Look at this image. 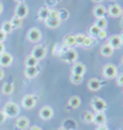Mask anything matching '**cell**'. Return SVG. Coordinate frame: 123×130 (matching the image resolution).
Instances as JSON below:
<instances>
[{"label": "cell", "instance_id": "obj_31", "mask_svg": "<svg viewBox=\"0 0 123 130\" xmlns=\"http://www.w3.org/2000/svg\"><path fill=\"white\" fill-rule=\"evenodd\" d=\"M1 29H3L5 33H10L11 31H14V27H12V25H11L10 21H5L3 23V26H1Z\"/></svg>", "mask_w": 123, "mask_h": 130}, {"label": "cell", "instance_id": "obj_43", "mask_svg": "<svg viewBox=\"0 0 123 130\" xmlns=\"http://www.w3.org/2000/svg\"><path fill=\"white\" fill-rule=\"evenodd\" d=\"M3 11H4V5H3V3L0 1V15L3 14Z\"/></svg>", "mask_w": 123, "mask_h": 130}, {"label": "cell", "instance_id": "obj_48", "mask_svg": "<svg viewBox=\"0 0 123 130\" xmlns=\"http://www.w3.org/2000/svg\"><path fill=\"white\" fill-rule=\"evenodd\" d=\"M122 64H123V57H122Z\"/></svg>", "mask_w": 123, "mask_h": 130}, {"label": "cell", "instance_id": "obj_24", "mask_svg": "<svg viewBox=\"0 0 123 130\" xmlns=\"http://www.w3.org/2000/svg\"><path fill=\"white\" fill-rule=\"evenodd\" d=\"M1 92L5 94V96L11 94L12 92H14V84H11V82H6V84H4L3 87H1Z\"/></svg>", "mask_w": 123, "mask_h": 130}, {"label": "cell", "instance_id": "obj_21", "mask_svg": "<svg viewBox=\"0 0 123 130\" xmlns=\"http://www.w3.org/2000/svg\"><path fill=\"white\" fill-rule=\"evenodd\" d=\"M68 104H69V107H72V108H78L80 107V104H81V98H80L79 96H72L70 98H69V101H68Z\"/></svg>", "mask_w": 123, "mask_h": 130}, {"label": "cell", "instance_id": "obj_23", "mask_svg": "<svg viewBox=\"0 0 123 130\" xmlns=\"http://www.w3.org/2000/svg\"><path fill=\"white\" fill-rule=\"evenodd\" d=\"M39 63V60H37L35 57H32L31 54L26 57L25 59V65H26V68H31V66H37Z\"/></svg>", "mask_w": 123, "mask_h": 130}, {"label": "cell", "instance_id": "obj_14", "mask_svg": "<svg viewBox=\"0 0 123 130\" xmlns=\"http://www.w3.org/2000/svg\"><path fill=\"white\" fill-rule=\"evenodd\" d=\"M85 72H86V66L83 64V63H79V61L74 63V65H73V68H72V74L84 76V74H85Z\"/></svg>", "mask_w": 123, "mask_h": 130}, {"label": "cell", "instance_id": "obj_12", "mask_svg": "<svg viewBox=\"0 0 123 130\" xmlns=\"http://www.w3.org/2000/svg\"><path fill=\"white\" fill-rule=\"evenodd\" d=\"M15 126L19 130H26L30 126V120L27 117H19L15 122Z\"/></svg>", "mask_w": 123, "mask_h": 130}, {"label": "cell", "instance_id": "obj_32", "mask_svg": "<svg viewBox=\"0 0 123 130\" xmlns=\"http://www.w3.org/2000/svg\"><path fill=\"white\" fill-rule=\"evenodd\" d=\"M86 36L83 35V33H79V35H75V41H76V45H81L84 44V41H85Z\"/></svg>", "mask_w": 123, "mask_h": 130}, {"label": "cell", "instance_id": "obj_4", "mask_svg": "<svg viewBox=\"0 0 123 130\" xmlns=\"http://www.w3.org/2000/svg\"><path fill=\"white\" fill-rule=\"evenodd\" d=\"M27 39H29V42H31V43H38L42 39V32H41V29L37 28V27L31 28L27 32Z\"/></svg>", "mask_w": 123, "mask_h": 130}, {"label": "cell", "instance_id": "obj_13", "mask_svg": "<svg viewBox=\"0 0 123 130\" xmlns=\"http://www.w3.org/2000/svg\"><path fill=\"white\" fill-rule=\"evenodd\" d=\"M107 43H108L113 49H118V48H121V47H122V44H123L119 35H113V36H111L108 38V42H107Z\"/></svg>", "mask_w": 123, "mask_h": 130}, {"label": "cell", "instance_id": "obj_35", "mask_svg": "<svg viewBox=\"0 0 123 130\" xmlns=\"http://www.w3.org/2000/svg\"><path fill=\"white\" fill-rule=\"evenodd\" d=\"M116 82H117L118 86L123 87V72L122 74H118V75L116 76Z\"/></svg>", "mask_w": 123, "mask_h": 130}, {"label": "cell", "instance_id": "obj_41", "mask_svg": "<svg viewBox=\"0 0 123 130\" xmlns=\"http://www.w3.org/2000/svg\"><path fill=\"white\" fill-rule=\"evenodd\" d=\"M96 130H108V128H107L106 125H102V126H99Z\"/></svg>", "mask_w": 123, "mask_h": 130}, {"label": "cell", "instance_id": "obj_36", "mask_svg": "<svg viewBox=\"0 0 123 130\" xmlns=\"http://www.w3.org/2000/svg\"><path fill=\"white\" fill-rule=\"evenodd\" d=\"M6 37H7V33H5L3 29L0 28V42H1V43H4V41L6 39Z\"/></svg>", "mask_w": 123, "mask_h": 130}, {"label": "cell", "instance_id": "obj_38", "mask_svg": "<svg viewBox=\"0 0 123 130\" xmlns=\"http://www.w3.org/2000/svg\"><path fill=\"white\" fill-rule=\"evenodd\" d=\"M7 119V117L5 116V113L3 112V110H0V124L5 123V120Z\"/></svg>", "mask_w": 123, "mask_h": 130}, {"label": "cell", "instance_id": "obj_33", "mask_svg": "<svg viewBox=\"0 0 123 130\" xmlns=\"http://www.w3.org/2000/svg\"><path fill=\"white\" fill-rule=\"evenodd\" d=\"M94 44V38L90 36H86L85 38V41H84V44H83V47H85V48H89V47H91Z\"/></svg>", "mask_w": 123, "mask_h": 130}, {"label": "cell", "instance_id": "obj_6", "mask_svg": "<svg viewBox=\"0 0 123 130\" xmlns=\"http://www.w3.org/2000/svg\"><path fill=\"white\" fill-rule=\"evenodd\" d=\"M31 55L35 57L37 60H42V59H44L46 55H47V48H46L44 45L38 44V45H36V47L32 49V54H31Z\"/></svg>", "mask_w": 123, "mask_h": 130}, {"label": "cell", "instance_id": "obj_8", "mask_svg": "<svg viewBox=\"0 0 123 130\" xmlns=\"http://www.w3.org/2000/svg\"><path fill=\"white\" fill-rule=\"evenodd\" d=\"M29 15V6L26 5V4H17V6H16V10H15V16H17V17H20V19H25L26 16Z\"/></svg>", "mask_w": 123, "mask_h": 130}, {"label": "cell", "instance_id": "obj_22", "mask_svg": "<svg viewBox=\"0 0 123 130\" xmlns=\"http://www.w3.org/2000/svg\"><path fill=\"white\" fill-rule=\"evenodd\" d=\"M64 44L66 47L72 48L74 45H76V41H75V35H66L64 37Z\"/></svg>", "mask_w": 123, "mask_h": 130}, {"label": "cell", "instance_id": "obj_26", "mask_svg": "<svg viewBox=\"0 0 123 130\" xmlns=\"http://www.w3.org/2000/svg\"><path fill=\"white\" fill-rule=\"evenodd\" d=\"M95 25H96L100 29H106L107 28L108 22H107V20H106V17H101V19H97V20H96Z\"/></svg>", "mask_w": 123, "mask_h": 130}, {"label": "cell", "instance_id": "obj_42", "mask_svg": "<svg viewBox=\"0 0 123 130\" xmlns=\"http://www.w3.org/2000/svg\"><path fill=\"white\" fill-rule=\"evenodd\" d=\"M4 79V70L0 68V80H3Z\"/></svg>", "mask_w": 123, "mask_h": 130}, {"label": "cell", "instance_id": "obj_44", "mask_svg": "<svg viewBox=\"0 0 123 130\" xmlns=\"http://www.w3.org/2000/svg\"><path fill=\"white\" fill-rule=\"evenodd\" d=\"M91 1H94V3H96V4H100V3H102L103 0H91Z\"/></svg>", "mask_w": 123, "mask_h": 130}, {"label": "cell", "instance_id": "obj_11", "mask_svg": "<svg viewBox=\"0 0 123 130\" xmlns=\"http://www.w3.org/2000/svg\"><path fill=\"white\" fill-rule=\"evenodd\" d=\"M63 59H64L65 63H76V60H78V52L75 49L70 48V49H68L64 53Z\"/></svg>", "mask_w": 123, "mask_h": 130}, {"label": "cell", "instance_id": "obj_47", "mask_svg": "<svg viewBox=\"0 0 123 130\" xmlns=\"http://www.w3.org/2000/svg\"><path fill=\"white\" fill-rule=\"evenodd\" d=\"M58 130H69V129H65V128H59Z\"/></svg>", "mask_w": 123, "mask_h": 130}, {"label": "cell", "instance_id": "obj_19", "mask_svg": "<svg viewBox=\"0 0 123 130\" xmlns=\"http://www.w3.org/2000/svg\"><path fill=\"white\" fill-rule=\"evenodd\" d=\"M113 52H115V49H113L108 43L101 45V48H100V53H101V55L102 57H106V58L111 57V55L113 54Z\"/></svg>", "mask_w": 123, "mask_h": 130}, {"label": "cell", "instance_id": "obj_10", "mask_svg": "<svg viewBox=\"0 0 123 130\" xmlns=\"http://www.w3.org/2000/svg\"><path fill=\"white\" fill-rule=\"evenodd\" d=\"M53 116H54V110H53V108L49 107V106H44V107H42L41 110H39V117H41L43 120H49V119L53 118Z\"/></svg>", "mask_w": 123, "mask_h": 130}, {"label": "cell", "instance_id": "obj_1", "mask_svg": "<svg viewBox=\"0 0 123 130\" xmlns=\"http://www.w3.org/2000/svg\"><path fill=\"white\" fill-rule=\"evenodd\" d=\"M3 112L5 113V116H6L7 118H15V117L19 116V113H20V107H19L17 103L10 101L4 106Z\"/></svg>", "mask_w": 123, "mask_h": 130}, {"label": "cell", "instance_id": "obj_40", "mask_svg": "<svg viewBox=\"0 0 123 130\" xmlns=\"http://www.w3.org/2000/svg\"><path fill=\"white\" fill-rule=\"evenodd\" d=\"M29 130H42L39 126H37V125H33V126H31Z\"/></svg>", "mask_w": 123, "mask_h": 130}, {"label": "cell", "instance_id": "obj_37", "mask_svg": "<svg viewBox=\"0 0 123 130\" xmlns=\"http://www.w3.org/2000/svg\"><path fill=\"white\" fill-rule=\"evenodd\" d=\"M99 38H100V39H105V38H106V37H107V32H106V29H101V31H100V33H99Z\"/></svg>", "mask_w": 123, "mask_h": 130}, {"label": "cell", "instance_id": "obj_7", "mask_svg": "<svg viewBox=\"0 0 123 130\" xmlns=\"http://www.w3.org/2000/svg\"><path fill=\"white\" fill-rule=\"evenodd\" d=\"M12 61H14V57H12L10 53H7V52H4V53L0 55V66H1V68L10 66V65L12 64Z\"/></svg>", "mask_w": 123, "mask_h": 130}, {"label": "cell", "instance_id": "obj_18", "mask_svg": "<svg viewBox=\"0 0 123 130\" xmlns=\"http://www.w3.org/2000/svg\"><path fill=\"white\" fill-rule=\"evenodd\" d=\"M38 74H39V69L37 66H31L25 69V76L27 79H35Z\"/></svg>", "mask_w": 123, "mask_h": 130}, {"label": "cell", "instance_id": "obj_25", "mask_svg": "<svg viewBox=\"0 0 123 130\" xmlns=\"http://www.w3.org/2000/svg\"><path fill=\"white\" fill-rule=\"evenodd\" d=\"M49 16V9L48 7H41L38 10V19L42 20V21H46Z\"/></svg>", "mask_w": 123, "mask_h": 130}, {"label": "cell", "instance_id": "obj_29", "mask_svg": "<svg viewBox=\"0 0 123 130\" xmlns=\"http://www.w3.org/2000/svg\"><path fill=\"white\" fill-rule=\"evenodd\" d=\"M100 31H101V29L99 28V27L94 23V25H92V26H90V28H89L90 37H92V38H94V37H97L99 36V33H100Z\"/></svg>", "mask_w": 123, "mask_h": 130}, {"label": "cell", "instance_id": "obj_27", "mask_svg": "<svg viewBox=\"0 0 123 130\" xmlns=\"http://www.w3.org/2000/svg\"><path fill=\"white\" fill-rule=\"evenodd\" d=\"M83 120L87 124L94 123V114H92L91 112H89V110L84 112V114H83Z\"/></svg>", "mask_w": 123, "mask_h": 130}, {"label": "cell", "instance_id": "obj_5", "mask_svg": "<svg viewBox=\"0 0 123 130\" xmlns=\"http://www.w3.org/2000/svg\"><path fill=\"white\" fill-rule=\"evenodd\" d=\"M21 104H22V107H23L25 109L35 108V107H36V104H37L36 96H33V94H26V96H23Z\"/></svg>", "mask_w": 123, "mask_h": 130}, {"label": "cell", "instance_id": "obj_20", "mask_svg": "<svg viewBox=\"0 0 123 130\" xmlns=\"http://www.w3.org/2000/svg\"><path fill=\"white\" fill-rule=\"evenodd\" d=\"M44 22H46V26L49 28H58L60 26L62 19H47Z\"/></svg>", "mask_w": 123, "mask_h": 130}, {"label": "cell", "instance_id": "obj_30", "mask_svg": "<svg viewBox=\"0 0 123 130\" xmlns=\"http://www.w3.org/2000/svg\"><path fill=\"white\" fill-rule=\"evenodd\" d=\"M83 79H84V76H81V75L72 74V76H70V81H72L74 85H80V84L83 82Z\"/></svg>", "mask_w": 123, "mask_h": 130}, {"label": "cell", "instance_id": "obj_15", "mask_svg": "<svg viewBox=\"0 0 123 130\" xmlns=\"http://www.w3.org/2000/svg\"><path fill=\"white\" fill-rule=\"evenodd\" d=\"M94 16L96 17V19H101V17H105L106 16V14H107V9L103 6V5H101V4H99V5H96V6L94 7Z\"/></svg>", "mask_w": 123, "mask_h": 130}, {"label": "cell", "instance_id": "obj_49", "mask_svg": "<svg viewBox=\"0 0 123 130\" xmlns=\"http://www.w3.org/2000/svg\"><path fill=\"white\" fill-rule=\"evenodd\" d=\"M122 15H123V10H122Z\"/></svg>", "mask_w": 123, "mask_h": 130}, {"label": "cell", "instance_id": "obj_34", "mask_svg": "<svg viewBox=\"0 0 123 130\" xmlns=\"http://www.w3.org/2000/svg\"><path fill=\"white\" fill-rule=\"evenodd\" d=\"M48 19H60V11H58V10H49Z\"/></svg>", "mask_w": 123, "mask_h": 130}, {"label": "cell", "instance_id": "obj_28", "mask_svg": "<svg viewBox=\"0 0 123 130\" xmlns=\"http://www.w3.org/2000/svg\"><path fill=\"white\" fill-rule=\"evenodd\" d=\"M11 25H12V27L14 28H17V27H21L22 23H23V20L20 19V17H17V16H14L12 19H11Z\"/></svg>", "mask_w": 123, "mask_h": 130}, {"label": "cell", "instance_id": "obj_45", "mask_svg": "<svg viewBox=\"0 0 123 130\" xmlns=\"http://www.w3.org/2000/svg\"><path fill=\"white\" fill-rule=\"evenodd\" d=\"M17 4H21V3H23V0H15Z\"/></svg>", "mask_w": 123, "mask_h": 130}, {"label": "cell", "instance_id": "obj_46", "mask_svg": "<svg viewBox=\"0 0 123 130\" xmlns=\"http://www.w3.org/2000/svg\"><path fill=\"white\" fill-rule=\"evenodd\" d=\"M119 37H121V39H122V43H123V31H122V33L119 35Z\"/></svg>", "mask_w": 123, "mask_h": 130}, {"label": "cell", "instance_id": "obj_39", "mask_svg": "<svg viewBox=\"0 0 123 130\" xmlns=\"http://www.w3.org/2000/svg\"><path fill=\"white\" fill-rule=\"evenodd\" d=\"M4 52H5V45H4V43L0 42V55H1Z\"/></svg>", "mask_w": 123, "mask_h": 130}, {"label": "cell", "instance_id": "obj_2", "mask_svg": "<svg viewBox=\"0 0 123 130\" xmlns=\"http://www.w3.org/2000/svg\"><path fill=\"white\" fill-rule=\"evenodd\" d=\"M102 75L103 77L107 80H111V79H116V76L118 75V69L115 64L112 63H107L106 65H103L102 68Z\"/></svg>", "mask_w": 123, "mask_h": 130}, {"label": "cell", "instance_id": "obj_17", "mask_svg": "<svg viewBox=\"0 0 123 130\" xmlns=\"http://www.w3.org/2000/svg\"><path fill=\"white\" fill-rule=\"evenodd\" d=\"M106 122H107V117H106L105 113H96V114H94V123L97 126L105 125Z\"/></svg>", "mask_w": 123, "mask_h": 130}, {"label": "cell", "instance_id": "obj_16", "mask_svg": "<svg viewBox=\"0 0 123 130\" xmlns=\"http://www.w3.org/2000/svg\"><path fill=\"white\" fill-rule=\"evenodd\" d=\"M101 86H102V82L99 79H96V77L90 79L89 82H87V87H89L90 91H99L101 88Z\"/></svg>", "mask_w": 123, "mask_h": 130}, {"label": "cell", "instance_id": "obj_9", "mask_svg": "<svg viewBox=\"0 0 123 130\" xmlns=\"http://www.w3.org/2000/svg\"><path fill=\"white\" fill-rule=\"evenodd\" d=\"M122 7L119 4H111L107 9V14L111 16V17H119L122 16Z\"/></svg>", "mask_w": 123, "mask_h": 130}, {"label": "cell", "instance_id": "obj_3", "mask_svg": "<svg viewBox=\"0 0 123 130\" xmlns=\"http://www.w3.org/2000/svg\"><path fill=\"white\" fill-rule=\"evenodd\" d=\"M91 107L96 113H105V110L107 108V103L105 100H102L100 97H95L91 101Z\"/></svg>", "mask_w": 123, "mask_h": 130}]
</instances>
